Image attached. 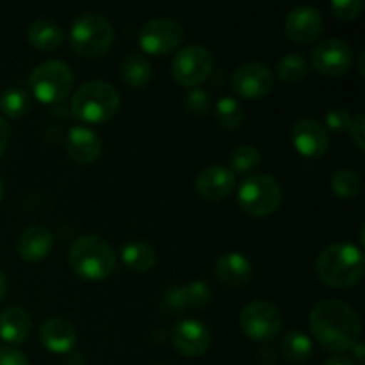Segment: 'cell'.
<instances>
[{"mask_svg": "<svg viewBox=\"0 0 365 365\" xmlns=\"http://www.w3.org/2000/svg\"><path fill=\"white\" fill-rule=\"evenodd\" d=\"M310 330L323 348L342 353L351 349L362 334L359 312L342 299H323L309 316Z\"/></svg>", "mask_w": 365, "mask_h": 365, "instance_id": "obj_1", "label": "cell"}, {"mask_svg": "<svg viewBox=\"0 0 365 365\" xmlns=\"http://www.w3.org/2000/svg\"><path fill=\"white\" fill-rule=\"evenodd\" d=\"M316 267L321 280L330 287H355L364 277V253L348 241L334 242L319 253Z\"/></svg>", "mask_w": 365, "mask_h": 365, "instance_id": "obj_2", "label": "cell"}, {"mask_svg": "<svg viewBox=\"0 0 365 365\" xmlns=\"http://www.w3.org/2000/svg\"><path fill=\"white\" fill-rule=\"evenodd\" d=\"M68 262L75 274L86 280H102L116 267V253L113 246L98 235H81L71 245Z\"/></svg>", "mask_w": 365, "mask_h": 365, "instance_id": "obj_3", "label": "cell"}, {"mask_svg": "<svg viewBox=\"0 0 365 365\" xmlns=\"http://www.w3.org/2000/svg\"><path fill=\"white\" fill-rule=\"evenodd\" d=\"M121 103L120 91L107 81H88L73 93L71 113L75 118L84 121H107L118 113Z\"/></svg>", "mask_w": 365, "mask_h": 365, "instance_id": "obj_4", "label": "cell"}, {"mask_svg": "<svg viewBox=\"0 0 365 365\" xmlns=\"http://www.w3.org/2000/svg\"><path fill=\"white\" fill-rule=\"evenodd\" d=\"M113 24L100 13L81 14L70 29V45L84 57H98L113 46Z\"/></svg>", "mask_w": 365, "mask_h": 365, "instance_id": "obj_5", "label": "cell"}, {"mask_svg": "<svg viewBox=\"0 0 365 365\" xmlns=\"http://www.w3.org/2000/svg\"><path fill=\"white\" fill-rule=\"evenodd\" d=\"M284 200L280 182L266 173H255L241 182L237 189V202L246 214L264 217L273 214Z\"/></svg>", "mask_w": 365, "mask_h": 365, "instance_id": "obj_6", "label": "cell"}, {"mask_svg": "<svg viewBox=\"0 0 365 365\" xmlns=\"http://www.w3.org/2000/svg\"><path fill=\"white\" fill-rule=\"evenodd\" d=\"M29 84L39 102H63L73 86V71L63 61H45L32 70Z\"/></svg>", "mask_w": 365, "mask_h": 365, "instance_id": "obj_7", "label": "cell"}, {"mask_svg": "<svg viewBox=\"0 0 365 365\" xmlns=\"http://www.w3.org/2000/svg\"><path fill=\"white\" fill-rule=\"evenodd\" d=\"M214 53L203 45H185L175 53L171 61V73L175 81L187 88L200 86L214 70Z\"/></svg>", "mask_w": 365, "mask_h": 365, "instance_id": "obj_8", "label": "cell"}, {"mask_svg": "<svg viewBox=\"0 0 365 365\" xmlns=\"http://www.w3.org/2000/svg\"><path fill=\"white\" fill-rule=\"evenodd\" d=\"M282 323H284V319H282L280 310L266 299H257V302L248 303L239 316V324H241L242 331L250 339L260 342L277 337Z\"/></svg>", "mask_w": 365, "mask_h": 365, "instance_id": "obj_9", "label": "cell"}, {"mask_svg": "<svg viewBox=\"0 0 365 365\" xmlns=\"http://www.w3.org/2000/svg\"><path fill=\"white\" fill-rule=\"evenodd\" d=\"M184 39L180 21L168 16L152 18L139 31V45L148 53H168L177 48Z\"/></svg>", "mask_w": 365, "mask_h": 365, "instance_id": "obj_10", "label": "cell"}, {"mask_svg": "<svg viewBox=\"0 0 365 365\" xmlns=\"http://www.w3.org/2000/svg\"><path fill=\"white\" fill-rule=\"evenodd\" d=\"M310 64L319 73L337 77L346 73L353 64V48L339 38H328L317 43L310 52Z\"/></svg>", "mask_w": 365, "mask_h": 365, "instance_id": "obj_11", "label": "cell"}, {"mask_svg": "<svg viewBox=\"0 0 365 365\" xmlns=\"http://www.w3.org/2000/svg\"><path fill=\"white\" fill-rule=\"evenodd\" d=\"M284 27L285 34L291 41L298 43V45H307V43L316 41L323 34L324 18L317 7L302 4L289 11Z\"/></svg>", "mask_w": 365, "mask_h": 365, "instance_id": "obj_12", "label": "cell"}, {"mask_svg": "<svg viewBox=\"0 0 365 365\" xmlns=\"http://www.w3.org/2000/svg\"><path fill=\"white\" fill-rule=\"evenodd\" d=\"M273 71L266 64L255 63V61L241 64L232 75V88L239 96H245V98L253 100L266 96L273 89Z\"/></svg>", "mask_w": 365, "mask_h": 365, "instance_id": "obj_13", "label": "cell"}, {"mask_svg": "<svg viewBox=\"0 0 365 365\" xmlns=\"http://www.w3.org/2000/svg\"><path fill=\"white\" fill-rule=\"evenodd\" d=\"M292 143L303 157L317 159L324 155L330 146V134L327 127L316 118H299L292 125Z\"/></svg>", "mask_w": 365, "mask_h": 365, "instance_id": "obj_14", "label": "cell"}, {"mask_svg": "<svg viewBox=\"0 0 365 365\" xmlns=\"http://www.w3.org/2000/svg\"><path fill=\"white\" fill-rule=\"evenodd\" d=\"M171 339L175 348L185 356L205 355L212 341L209 328L198 319H182L180 323L175 324Z\"/></svg>", "mask_w": 365, "mask_h": 365, "instance_id": "obj_15", "label": "cell"}, {"mask_svg": "<svg viewBox=\"0 0 365 365\" xmlns=\"http://www.w3.org/2000/svg\"><path fill=\"white\" fill-rule=\"evenodd\" d=\"M64 146H66L68 155L78 164L95 163V160L100 159L103 150V143L98 132L86 127V125H75V127H71L66 134Z\"/></svg>", "mask_w": 365, "mask_h": 365, "instance_id": "obj_16", "label": "cell"}, {"mask_svg": "<svg viewBox=\"0 0 365 365\" xmlns=\"http://www.w3.org/2000/svg\"><path fill=\"white\" fill-rule=\"evenodd\" d=\"M235 173L227 166L203 168L195 178V187L205 200L220 202L235 189Z\"/></svg>", "mask_w": 365, "mask_h": 365, "instance_id": "obj_17", "label": "cell"}, {"mask_svg": "<svg viewBox=\"0 0 365 365\" xmlns=\"http://www.w3.org/2000/svg\"><path fill=\"white\" fill-rule=\"evenodd\" d=\"M53 248V234L45 225H31L18 239V255L27 262H39Z\"/></svg>", "mask_w": 365, "mask_h": 365, "instance_id": "obj_18", "label": "cell"}, {"mask_svg": "<svg viewBox=\"0 0 365 365\" xmlns=\"http://www.w3.org/2000/svg\"><path fill=\"white\" fill-rule=\"evenodd\" d=\"M212 299V289L203 280L189 282V284L171 287L166 292V305L175 310L202 309Z\"/></svg>", "mask_w": 365, "mask_h": 365, "instance_id": "obj_19", "label": "cell"}, {"mask_svg": "<svg viewBox=\"0 0 365 365\" xmlns=\"http://www.w3.org/2000/svg\"><path fill=\"white\" fill-rule=\"evenodd\" d=\"M217 280L228 287H241L253 277V264L242 253L228 252L216 260L214 267Z\"/></svg>", "mask_w": 365, "mask_h": 365, "instance_id": "obj_20", "label": "cell"}, {"mask_svg": "<svg viewBox=\"0 0 365 365\" xmlns=\"http://www.w3.org/2000/svg\"><path fill=\"white\" fill-rule=\"evenodd\" d=\"M41 341L50 351L68 353L77 342V328L66 317H50L39 328Z\"/></svg>", "mask_w": 365, "mask_h": 365, "instance_id": "obj_21", "label": "cell"}, {"mask_svg": "<svg viewBox=\"0 0 365 365\" xmlns=\"http://www.w3.org/2000/svg\"><path fill=\"white\" fill-rule=\"evenodd\" d=\"M32 328L31 316L21 307H7L0 312V337L9 344H20L29 337Z\"/></svg>", "mask_w": 365, "mask_h": 365, "instance_id": "obj_22", "label": "cell"}, {"mask_svg": "<svg viewBox=\"0 0 365 365\" xmlns=\"http://www.w3.org/2000/svg\"><path fill=\"white\" fill-rule=\"evenodd\" d=\"M27 36L31 45L39 50H56L59 48L64 41V31L61 29V25L48 20V18L36 20L34 24L29 27Z\"/></svg>", "mask_w": 365, "mask_h": 365, "instance_id": "obj_23", "label": "cell"}, {"mask_svg": "<svg viewBox=\"0 0 365 365\" xmlns=\"http://www.w3.org/2000/svg\"><path fill=\"white\" fill-rule=\"evenodd\" d=\"M121 257L127 267H130L135 273H146L157 262L155 248L145 241H128L121 248Z\"/></svg>", "mask_w": 365, "mask_h": 365, "instance_id": "obj_24", "label": "cell"}, {"mask_svg": "<svg viewBox=\"0 0 365 365\" xmlns=\"http://www.w3.org/2000/svg\"><path fill=\"white\" fill-rule=\"evenodd\" d=\"M121 77L132 88H145L152 78V64L143 53L130 52L121 63Z\"/></svg>", "mask_w": 365, "mask_h": 365, "instance_id": "obj_25", "label": "cell"}, {"mask_svg": "<svg viewBox=\"0 0 365 365\" xmlns=\"http://www.w3.org/2000/svg\"><path fill=\"white\" fill-rule=\"evenodd\" d=\"M280 353L289 362L303 364L312 356V341L303 331L291 330L280 339Z\"/></svg>", "mask_w": 365, "mask_h": 365, "instance_id": "obj_26", "label": "cell"}, {"mask_svg": "<svg viewBox=\"0 0 365 365\" xmlns=\"http://www.w3.org/2000/svg\"><path fill=\"white\" fill-rule=\"evenodd\" d=\"M274 71H277V77L282 82L296 84V82H302L307 77V73H309V61H307L303 53H287V56H284L278 61Z\"/></svg>", "mask_w": 365, "mask_h": 365, "instance_id": "obj_27", "label": "cell"}, {"mask_svg": "<svg viewBox=\"0 0 365 365\" xmlns=\"http://www.w3.org/2000/svg\"><path fill=\"white\" fill-rule=\"evenodd\" d=\"M216 120L227 130H237L245 121V109L234 96H221L216 103Z\"/></svg>", "mask_w": 365, "mask_h": 365, "instance_id": "obj_28", "label": "cell"}, {"mask_svg": "<svg viewBox=\"0 0 365 365\" xmlns=\"http://www.w3.org/2000/svg\"><path fill=\"white\" fill-rule=\"evenodd\" d=\"M0 109L9 118H21L31 109V95L21 88H9L0 95Z\"/></svg>", "mask_w": 365, "mask_h": 365, "instance_id": "obj_29", "label": "cell"}, {"mask_svg": "<svg viewBox=\"0 0 365 365\" xmlns=\"http://www.w3.org/2000/svg\"><path fill=\"white\" fill-rule=\"evenodd\" d=\"M330 185L331 191L337 196H341V198H351V196H356L362 191V178H360V175L356 171L342 168V170H337L331 175Z\"/></svg>", "mask_w": 365, "mask_h": 365, "instance_id": "obj_30", "label": "cell"}, {"mask_svg": "<svg viewBox=\"0 0 365 365\" xmlns=\"http://www.w3.org/2000/svg\"><path fill=\"white\" fill-rule=\"evenodd\" d=\"M260 160H262V155L257 146L250 145V143L239 145L235 146L230 155V170L234 173H250L259 166Z\"/></svg>", "mask_w": 365, "mask_h": 365, "instance_id": "obj_31", "label": "cell"}, {"mask_svg": "<svg viewBox=\"0 0 365 365\" xmlns=\"http://www.w3.org/2000/svg\"><path fill=\"white\" fill-rule=\"evenodd\" d=\"M184 106L192 116H205L210 110V95L202 88H192L185 95Z\"/></svg>", "mask_w": 365, "mask_h": 365, "instance_id": "obj_32", "label": "cell"}, {"mask_svg": "<svg viewBox=\"0 0 365 365\" xmlns=\"http://www.w3.org/2000/svg\"><path fill=\"white\" fill-rule=\"evenodd\" d=\"M331 13L335 18L342 21L355 20L364 9V0H334L331 2Z\"/></svg>", "mask_w": 365, "mask_h": 365, "instance_id": "obj_33", "label": "cell"}, {"mask_svg": "<svg viewBox=\"0 0 365 365\" xmlns=\"http://www.w3.org/2000/svg\"><path fill=\"white\" fill-rule=\"evenodd\" d=\"M349 121H351V114L344 107H331V109L327 110V116H324V123L334 132L348 130Z\"/></svg>", "mask_w": 365, "mask_h": 365, "instance_id": "obj_34", "label": "cell"}, {"mask_svg": "<svg viewBox=\"0 0 365 365\" xmlns=\"http://www.w3.org/2000/svg\"><path fill=\"white\" fill-rule=\"evenodd\" d=\"M365 121H364V113H356L355 116H351L349 121V135H351L353 143L356 145V148L364 150V132H365Z\"/></svg>", "mask_w": 365, "mask_h": 365, "instance_id": "obj_35", "label": "cell"}, {"mask_svg": "<svg viewBox=\"0 0 365 365\" xmlns=\"http://www.w3.org/2000/svg\"><path fill=\"white\" fill-rule=\"evenodd\" d=\"M0 365H29V360L18 349L0 348Z\"/></svg>", "mask_w": 365, "mask_h": 365, "instance_id": "obj_36", "label": "cell"}, {"mask_svg": "<svg viewBox=\"0 0 365 365\" xmlns=\"http://www.w3.org/2000/svg\"><path fill=\"white\" fill-rule=\"evenodd\" d=\"M9 139H11L9 123L0 116V157H2V153L6 152L7 145H9Z\"/></svg>", "mask_w": 365, "mask_h": 365, "instance_id": "obj_37", "label": "cell"}, {"mask_svg": "<svg viewBox=\"0 0 365 365\" xmlns=\"http://www.w3.org/2000/svg\"><path fill=\"white\" fill-rule=\"evenodd\" d=\"M323 365H356V362L353 356L346 355V353H337V355H334V356H330V359L324 360Z\"/></svg>", "mask_w": 365, "mask_h": 365, "instance_id": "obj_38", "label": "cell"}, {"mask_svg": "<svg viewBox=\"0 0 365 365\" xmlns=\"http://www.w3.org/2000/svg\"><path fill=\"white\" fill-rule=\"evenodd\" d=\"M259 356H260V360H262V364H266V365H271L274 360H277V353H274L269 346H266V348L260 349Z\"/></svg>", "mask_w": 365, "mask_h": 365, "instance_id": "obj_39", "label": "cell"}, {"mask_svg": "<svg viewBox=\"0 0 365 365\" xmlns=\"http://www.w3.org/2000/svg\"><path fill=\"white\" fill-rule=\"evenodd\" d=\"M66 365H88V360L82 353H71L66 359Z\"/></svg>", "mask_w": 365, "mask_h": 365, "instance_id": "obj_40", "label": "cell"}, {"mask_svg": "<svg viewBox=\"0 0 365 365\" xmlns=\"http://www.w3.org/2000/svg\"><path fill=\"white\" fill-rule=\"evenodd\" d=\"M351 351L355 353V356H356V362H364V342L362 341H356L355 344H353V348H351Z\"/></svg>", "mask_w": 365, "mask_h": 365, "instance_id": "obj_41", "label": "cell"}, {"mask_svg": "<svg viewBox=\"0 0 365 365\" xmlns=\"http://www.w3.org/2000/svg\"><path fill=\"white\" fill-rule=\"evenodd\" d=\"M6 289H7V280H6V274H4V271L0 269V302L4 299V296H6Z\"/></svg>", "mask_w": 365, "mask_h": 365, "instance_id": "obj_42", "label": "cell"}, {"mask_svg": "<svg viewBox=\"0 0 365 365\" xmlns=\"http://www.w3.org/2000/svg\"><path fill=\"white\" fill-rule=\"evenodd\" d=\"M4 191H6V189H4V182H2V178H0V202H2V198H4Z\"/></svg>", "mask_w": 365, "mask_h": 365, "instance_id": "obj_43", "label": "cell"}, {"mask_svg": "<svg viewBox=\"0 0 365 365\" xmlns=\"http://www.w3.org/2000/svg\"><path fill=\"white\" fill-rule=\"evenodd\" d=\"M157 365H164V364H157Z\"/></svg>", "mask_w": 365, "mask_h": 365, "instance_id": "obj_44", "label": "cell"}]
</instances>
